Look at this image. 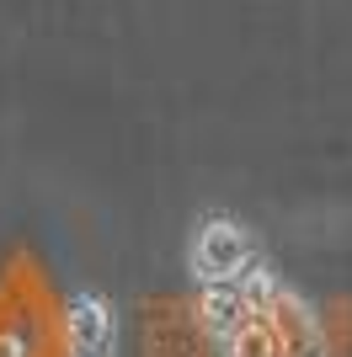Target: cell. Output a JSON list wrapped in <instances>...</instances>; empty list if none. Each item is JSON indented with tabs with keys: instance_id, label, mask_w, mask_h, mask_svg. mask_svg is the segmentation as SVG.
Instances as JSON below:
<instances>
[{
	"instance_id": "obj_6",
	"label": "cell",
	"mask_w": 352,
	"mask_h": 357,
	"mask_svg": "<svg viewBox=\"0 0 352 357\" xmlns=\"http://www.w3.org/2000/svg\"><path fill=\"white\" fill-rule=\"evenodd\" d=\"M272 320H246V326L230 336V357H272Z\"/></svg>"
},
{
	"instance_id": "obj_1",
	"label": "cell",
	"mask_w": 352,
	"mask_h": 357,
	"mask_svg": "<svg viewBox=\"0 0 352 357\" xmlns=\"http://www.w3.org/2000/svg\"><path fill=\"white\" fill-rule=\"evenodd\" d=\"M251 267V240L235 219H203L198 240H192V272L203 283H235Z\"/></svg>"
},
{
	"instance_id": "obj_5",
	"label": "cell",
	"mask_w": 352,
	"mask_h": 357,
	"mask_svg": "<svg viewBox=\"0 0 352 357\" xmlns=\"http://www.w3.org/2000/svg\"><path fill=\"white\" fill-rule=\"evenodd\" d=\"M235 288H240V298L251 304V314H256V320H272V304H278L283 288L272 283V272H267L262 261H251V267L235 278Z\"/></svg>"
},
{
	"instance_id": "obj_3",
	"label": "cell",
	"mask_w": 352,
	"mask_h": 357,
	"mask_svg": "<svg viewBox=\"0 0 352 357\" xmlns=\"http://www.w3.org/2000/svg\"><path fill=\"white\" fill-rule=\"evenodd\" d=\"M272 336L288 347V357H321L325 352L321 320L309 314L305 298H293V294H278V304H272Z\"/></svg>"
},
{
	"instance_id": "obj_7",
	"label": "cell",
	"mask_w": 352,
	"mask_h": 357,
	"mask_svg": "<svg viewBox=\"0 0 352 357\" xmlns=\"http://www.w3.org/2000/svg\"><path fill=\"white\" fill-rule=\"evenodd\" d=\"M0 357H27V336L22 331H0Z\"/></svg>"
},
{
	"instance_id": "obj_2",
	"label": "cell",
	"mask_w": 352,
	"mask_h": 357,
	"mask_svg": "<svg viewBox=\"0 0 352 357\" xmlns=\"http://www.w3.org/2000/svg\"><path fill=\"white\" fill-rule=\"evenodd\" d=\"M64 342L75 357H112L117 320L102 294H70L64 298Z\"/></svg>"
},
{
	"instance_id": "obj_4",
	"label": "cell",
	"mask_w": 352,
	"mask_h": 357,
	"mask_svg": "<svg viewBox=\"0 0 352 357\" xmlns=\"http://www.w3.org/2000/svg\"><path fill=\"white\" fill-rule=\"evenodd\" d=\"M198 320H203L208 336L230 342L235 331L246 326V320H256V314H251V304L240 298L235 283H203V294H198Z\"/></svg>"
}]
</instances>
